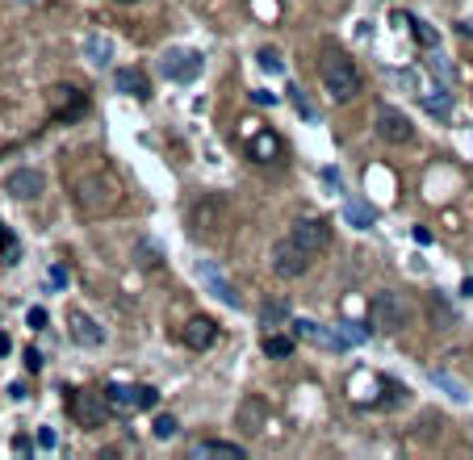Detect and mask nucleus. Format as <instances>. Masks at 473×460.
<instances>
[{
  "instance_id": "2eb2a0df",
  "label": "nucleus",
  "mask_w": 473,
  "mask_h": 460,
  "mask_svg": "<svg viewBox=\"0 0 473 460\" xmlns=\"http://www.w3.org/2000/svg\"><path fill=\"white\" fill-rule=\"evenodd\" d=\"M181 339L189 343L193 352H205V347H214V339H218V322L214 318H193V322H185Z\"/></svg>"
},
{
  "instance_id": "423d86ee",
  "label": "nucleus",
  "mask_w": 473,
  "mask_h": 460,
  "mask_svg": "<svg viewBox=\"0 0 473 460\" xmlns=\"http://www.w3.org/2000/svg\"><path fill=\"white\" fill-rule=\"evenodd\" d=\"M411 301L402 297V293H377L373 301H369V322H373V330H381V335H398L406 322H411Z\"/></svg>"
},
{
  "instance_id": "7c9ffc66",
  "label": "nucleus",
  "mask_w": 473,
  "mask_h": 460,
  "mask_svg": "<svg viewBox=\"0 0 473 460\" xmlns=\"http://www.w3.org/2000/svg\"><path fill=\"white\" fill-rule=\"evenodd\" d=\"M25 322H30V330H47V310H42V306H34V310L25 314Z\"/></svg>"
},
{
  "instance_id": "4be33fe9",
  "label": "nucleus",
  "mask_w": 473,
  "mask_h": 460,
  "mask_svg": "<svg viewBox=\"0 0 473 460\" xmlns=\"http://www.w3.org/2000/svg\"><path fill=\"white\" fill-rule=\"evenodd\" d=\"M394 21H398V25H411V34H415L419 46H427V50H435V46H440L435 30H431L427 21H419V17H411V13H394Z\"/></svg>"
},
{
  "instance_id": "bb28decb",
  "label": "nucleus",
  "mask_w": 473,
  "mask_h": 460,
  "mask_svg": "<svg viewBox=\"0 0 473 460\" xmlns=\"http://www.w3.org/2000/svg\"><path fill=\"white\" fill-rule=\"evenodd\" d=\"M289 100H293V109H297V113H302V117H306V122H319V109H314V100H310V96H306V92L297 88V84H289Z\"/></svg>"
},
{
  "instance_id": "37998d69",
  "label": "nucleus",
  "mask_w": 473,
  "mask_h": 460,
  "mask_svg": "<svg viewBox=\"0 0 473 460\" xmlns=\"http://www.w3.org/2000/svg\"><path fill=\"white\" fill-rule=\"evenodd\" d=\"M461 34H465V38H473V21H461Z\"/></svg>"
},
{
  "instance_id": "6e6552de",
  "label": "nucleus",
  "mask_w": 473,
  "mask_h": 460,
  "mask_svg": "<svg viewBox=\"0 0 473 460\" xmlns=\"http://www.w3.org/2000/svg\"><path fill=\"white\" fill-rule=\"evenodd\" d=\"M268 260H273V272H277V276L293 280V276H302L306 268H310V260H314V255H310L306 247H297V243H293V238L285 234L281 243L273 247V255H268Z\"/></svg>"
},
{
  "instance_id": "f704fd0d",
  "label": "nucleus",
  "mask_w": 473,
  "mask_h": 460,
  "mask_svg": "<svg viewBox=\"0 0 473 460\" xmlns=\"http://www.w3.org/2000/svg\"><path fill=\"white\" fill-rule=\"evenodd\" d=\"M55 444H59V435H55V431H50V427H42V431H38V448H55Z\"/></svg>"
},
{
  "instance_id": "58836bf2",
  "label": "nucleus",
  "mask_w": 473,
  "mask_h": 460,
  "mask_svg": "<svg viewBox=\"0 0 473 460\" xmlns=\"http://www.w3.org/2000/svg\"><path fill=\"white\" fill-rule=\"evenodd\" d=\"M415 243H419V247H427V243H431V230H427V226H415Z\"/></svg>"
},
{
  "instance_id": "6ab92c4d",
  "label": "nucleus",
  "mask_w": 473,
  "mask_h": 460,
  "mask_svg": "<svg viewBox=\"0 0 473 460\" xmlns=\"http://www.w3.org/2000/svg\"><path fill=\"white\" fill-rule=\"evenodd\" d=\"M247 155H251L256 163H268V159L281 155V138L273 134V130H260V134L247 138Z\"/></svg>"
},
{
  "instance_id": "b1692460",
  "label": "nucleus",
  "mask_w": 473,
  "mask_h": 460,
  "mask_svg": "<svg viewBox=\"0 0 473 460\" xmlns=\"http://www.w3.org/2000/svg\"><path fill=\"white\" fill-rule=\"evenodd\" d=\"M431 385H440L452 402H469V389H465L457 376H448V372H435V368H431Z\"/></svg>"
},
{
  "instance_id": "cd10ccee",
  "label": "nucleus",
  "mask_w": 473,
  "mask_h": 460,
  "mask_svg": "<svg viewBox=\"0 0 473 460\" xmlns=\"http://www.w3.org/2000/svg\"><path fill=\"white\" fill-rule=\"evenodd\" d=\"M176 431H181V422H176L172 414H159V418L151 422V435H155V439H172Z\"/></svg>"
},
{
  "instance_id": "a211bd4d",
  "label": "nucleus",
  "mask_w": 473,
  "mask_h": 460,
  "mask_svg": "<svg viewBox=\"0 0 473 460\" xmlns=\"http://www.w3.org/2000/svg\"><path fill=\"white\" fill-rule=\"evenodd\" d=\"M113 84H118V92L139 96V100L151 96V84H147V76H142L139 67H118V71H113Z\"/></svg>"
},
{
  "instance_id": "f8f14e48",
  "label": "nucleus",
  "mask_w": 473,
  "mask_h": 460,
  "mask_svg": "<svg viewBox=\"0 0 473 460\" xmlns=\"http://www.w3.org/2000/svg\"><path fill=\"white\" fill-rule=\"evenodd\" d=\"M235 422L243 427V435H260L264 427H268V402L264 398H243L239 402V410H235Z\"/></svg>"
},
{
  "instance_id": "72a5a7b5",
  "label": "nucleus",
  "mask_w": 473,
  "mask_h": 460,
  "mask_svg": "<svg viewBox=\"0 0 473 460\" xmlns=\"http://www.w3.org/2000/svg\"><path fill=\"white\" fill-rule=\"evenodd\" d=\"M50 284H55V289L67 284V264H55V268H50Z\"/></svg>"
},
{
  "instance_id": "473e14b6",
  "label": "nucleus",
  "mask_w": 473,
  "mask_h": 460,
  "mask_svg": "<svg viewBox=\"0 0 473 460\" xmlns=\"http://www.w3.org/2000/svg\"><path fill=\"white\" fill-rule=\"evenodd\" d=\"M435 314H440V322H452V310H448L440 297H431V318H435Z\"/></svg>"
},
{
  "instance_id": "c9c22d12",
  "label": "nucleus",
  "mask_w": 473,
  "mask_h": 460,
  "mask_svg": "<svg viewBox=\"0 0 473 460\" xmlns=\"http://www.w3.org/2000/svg\"><path fill=\"white\" fill-rule=\"evenodd\" d=\"M25 368H30V372H38V368H42V352H34V347H25Z\"/></svg>"
},
{
  "instance_id": "7ed1b4c3",
  "label": "nucleus",
  "mask_w": 473,
  "mask_h": 460,
  "mask_svg": "<svg viewBox=\"0 0 473 460\" xmlns=\"http://www.w3.org/2000/svg\"><path fill=\"white\" fill-rule=\"evenodd\" d=\"M289 330H293V339H310V343H319V347H327V352H348V347H356V343L365 339V326H356V322L319 326V322H310V318H293Z\"/></svg>"
},
{
  "instance_id": "0eeeda50",
  "label": "nucleus",
  "mask_w": 473,
  "mask_h": 460,
  "mask_svg": "<svg viewBox=\"0 0 473 460\" xmlns=\"http://www.w3.org/2000/svg\"><path fill=\"white\" fill-rule=\"evenodd\" d=\"M113 410H155L159 406V389L155 385H105Z\"/></svg>"
},
{
  "instance_id": "f03ea898",
  "label": "nucleus",
  "mask_w": 473,
  "mask_h": 460,
  "mask_svg": "<svg viewBox=\"0 0 473 460\" xmlns=\"http://www.w3.org/2000/svg\"><path fill=\"white\" fill-rule=\"evenodd\" d=\"M227 226H231V201H227V197L210 192V197H201V201L189 205V234L193 238L218 243V238L227 234Z\"/></svg>"
},
{
  "instance_id": "ddd939ff",
  "label": "nucleus",
  "mask_w": 473,
  "mask_h": 460,
  "mask_svg": "<svg viewBox=\"0 0 473 460\" xmlns=\"http://www.w3.org/2000/svg\"><path fill=\"white\" fill-rule=\"evenodd\" d=\"M197 280H201V284H205V289H210V293H214V297L222 301V306H239V293H235V284H231L227 276L218 272V268H214L210 260H201V264H197Z\"/></svg>"
},
{
  "instance_id": "a18cd8bd",
  "label": "nucleus",
  "mask_w": 473,
  "mask_h": 460,
  "mask_svg": "<svg viewBox=\"0 0 473 460\" xmlns=\"http://www.w3.org/2000/svg\"><path fill=\"white\" fill-rule=\"evenodd\" d=\"M25 4H30V0H25Z\"/></svg>"
},
{
  "instance_id": "ea45409f",
  "label": "nucleus",
  "mask_w": 473,
  "mask_h": 460,
  "mask_svg": "<svg viewBox=\"0 0 473 460\" xmlns=\"http://www.w3.org/2000/svg\"><path fill=\"white\" fill-rule=\"evenodd\" d=\"M30 448H34V444H30L25 435H17V439H13V452H30Z\"/></svg>"
},
{
  "instance_id": "aec40b11",
  "label": "nucleus",
  "mask_w": 473,
  "mask_h": 460,
  "mask_svg": "<svg viewBox=\"0 0 473 460\" xmlns=\"http://www.w3.org/2000/svg\"><path fill=\"white\" fill-rule=\"evenodd\" d=\"M343 218H348V226L369 230L373 222H377V209H373V205H365L360 197H348V201H343Z\"/></svg>"
},
{
  "instance_id": "c756f323",
  "label": "nucleus",
  "mask_w": 473,
  "mask_h": 460,
  "mask_svg": "<svg viewBox=\"0 0 473 460\" xmlns=\"http://www.w3.org/2000/svg\"><path fill=\"white\" fill-rule=\"evenodd\" d=\"M256 59H260V67H264L268 76H281V71H285V59L277 54V50H268V46H264V50H260Z\"/></svg>"
},
{
  "instance_id": "dca6fc26",
  "label": "nucleus",
  "mask_w": 473,
  "mask_h": 460,
  "mask_svg": "<svg viewBox=\"0 0 473 460\" xmlns=\"http://www.w3.org/2000/svg\"><path fill=\"white\" fill-rule=\"evenodd\" d=\"M4 188H8L13 197L30 201V197H38V192H42V172H34V168H17V172L4 180Z\"/></svg>"
},
{
  "instance_id": "5701e85b",
  "label": "nucleus",
  "mask_w": 473,
  "mask_h": 460,
  "mask_svg": "<svg viewBox=\"0 0 473 460\" xmlns=\"http://www.w3.org/2000/svg\"><path fill=\"white\" fill-rule=\"evenodd\" d=\"M84 54H89V63L105 67V63H109V54H113V42H109L105 34H89V38H84Z\"/></svg>"
},
{
  "instance_id": "2f4dec72",
  "label": "nucleus",
  "mask_w": 473,
  "mask_h": 460,
  "mask_svg": "<svg viewBox=\"0 0 473 460\" xmlns=\"http://www.w3.org/2000/svg\"><path fill=\"white\" fill-rule=\"evenodd\" d=\"M289 310H285L281 301H273V306H264V326H273V322H281Z\"/></svg>"
},
{
  "instance_id": "412c9836",
  "label": "nucleus",
  "mask_w": 473,
  "mask_h": 460,
  "mask_svg": "<svg viewBox=\"0 0 473 460\" xmlns=\"http://www.w3.org/2000/svg\"><path fill=\"white\" fill-rule=\"evenodd\" d=\"M193 456H231V460H243L247 452L239 444H227V439H201L193 444Z\"/></svg>"
},
{
  "instance_id": "79ce46f5",
  "label": "nucleus",
  "mask_w": 473,
  "mask_h": 460,
  "mask_svg": "<svg viewBox=\"0 0 473 460\" xmlns=\"http://www.w3.org/2000/svg\"><path fill=\"white\" fill-rule=\"evenodd\" d=\"M461 293H465V297H473V276H465V280H461Z\"/></svg>"
},
{
  "instance_id": "20e7f679",
  "label": "nucleus",
  "mask_w": 473,
  "mask_h": 460,
  "mask_svg": "<svg viewBox=\"0 0 473 460\" xmlns=\"http://www.w3.org/2000/svg\"><path fill=\"white\" fill-rule=\"evenodd\" d=\"M67 414L76 418V427L96 431V427H105L113 418V402H109L105 389H72L67 393Z\"/></svg>"
},
{
  "instance_id": "39448f33",
  "label": "nucleus",
  "mask_w": 473,
  "mask_h": 460,
  "mask_svg": "<svg viewBox=\"0 0 473 460\" xmlns=\"http://www.w3.org/2000/svg\"><path fill=\"white\" fill-rule=\"evenodd\" d=\"M118 197H122L118 180H113V176H101V172H93V176H84V180L76 184V205H80L89 218L109 214V209L118 205Z\"/></svg>"
},
{
  "instance_id": "f257e3e1",
  "label": "nucleus",
  "mask_w": 473,
  "mask_h": 460,
  "mask_svg": "<svg viewBox=\"0 0 473 460\" xmlns=\"http://www.w3.org/2000/svg\"><path fill=\"white\" fill-rule=\"evenodd\" d=\"M319 76H323V88L331 92V100H352L360 92V71H356L352 54L339 50V46H323Z\"/></svg>"
},
{
  "instance_id": "a878e982",
  "label": "nucleus",
  "mask_w": 473,
  "mask_h": 460,
  "mask_svg": "<svg viewBox=\"0 0 473 460\" xmlns=\"http://www.w3.org/2000/svg\"><path fill=\"white\" fill-rule=\"evenodd\" d=\"M264 356H273V360H285V356H293V335H264Z\"/></svg>"
},
{
  "instance_id": "4468645a",
  "label": "nucleus",
  "mask_w": 473,
  "mask_h": 460,
  "mask_svg": "<svg viewBox=\"0 0 473 460\" xmlns=\"http://www.w3.org/2000/svg\"><path fill=\"white\" fill-rule=\"evenodd\" d=\"M50 100H55V117H59V122H76V117L89 113V100H84L76 88H55Z\"/></svg>"
},
{
  "instance_id": "9b49d317",
  "label": "nucleus",
  "mask_w": 473,
  "mask_h": 460,
  "mask_svg": "<svg viewBox=\"0 0 473 460\" xmlns=\"http://www.w3.org/2000/svg\"><path fill=\"white\" fill-rule=\"evenodd\" d=\"M377 134L398 146V142H411L415 130H411V117H406L398 105H377Z\"/></svg>"
},
{
  "instance_id": "a19ab883",
  "label": "nucleus",
  "mask_w": 473,
  "mask_h": 460,
  "mask_svg": "<svg viewBox=\"0 0 473 460\" xmlns=\"http://www.w3.org/2000/svg\"><path fill=\"white\" fill-rule=\"evenodd\" d=\"M8 352H13V339H8V335L0 330V356H8Z\"/></svg>"
},
{
  "instance_id": "c85d7f7f",
  "label": "nucleus",
  "mask_w": 473,
  "mask_h": 460,
  "mask_svg": "<svg viewBox=\"0 0 473 460\" xmlns=\"http://www.w3.org/2000/svg\"><path fill=\"white\" fill-rule=\"evenodd\" d=\"M0 247H4V264H17L21 260V247H17V238H13V230L0 222Z\"/></svg>"
},
{
  "instance_id": "c03bdc74",
  "label": "nucleus",
  "mask_w": 473,
  "mask_h": 460,
  "mask_svg": "<svg viewBox=\"0 0 473 460\" xmlns=\"http://www.w3.org/2000/svg\"><path fill=\"white\" fill-rule=\"evenodd\" d=\"M118 4H135V0H118Z\"/></svg>"
},
{
  "instance_id": "4c0bfd02",
  "label": "nucleus",
  "mask_w": 473,
  "mask_h": 460,
  "mask_svg": "<svg viewBox=\"0 0 473 460\" xmlns=\"http://www.w3.org/2000/svg\"><path fill=\"white\" fill-rule=\"evenodd\" d=\"M323 180L331 184V188H343V180H339V172H335V168H323Z\"/></svg>"
},
{
  "instance_id": "393cba45",
  "label": "nucleus",
  "mask_w": 473,
  "mask_h": 460,
  "mask_svg": "<svg viewBox=\"0 0 473 460\" xmlns=\"http://www.w3.org/2000/svg\"><path fill=\"white\" fill-rule=\"evenodd\" d=\"M423 109L427 113H435V117H448V113H452V96H448L444 88H427L423 92Z\"/></svg>"
},
{
  "instance_id": "f3484780",
  "label": "nucleus",
  "mask_w": 473,
  "mask_h": 460,
  "mask_svg": "<svg viewBox=\"0 0 473 460\" xmlns=\"http://www.w3.org/2000/svg\"><path fill=\"white\" fill-rule=\"evenodd\" d=\"M67 322H72V335H76V343H84V347H96V343H105V330L96 326L84 310H72L67 314Z\"/></svg>"
},
{
  "instance_id": "1a4fd4ad",
  "label": "nucleus",
  "mask_w": 473,
  "mask_h": 460,
  "mask_svg": "<svg viewBox=\"0 0 473 460\" xmlns=\"http://www.w3.org/2000/svg\"><path fill=\"white\" fill-rule=\"evenodd\" d=\"M289 238H293L297 247H306L310 255H319V251L331 247V222H327V218H297V222L289 226Z\"/></svg>"
},
{
  "instance_id": "e433bc0d",
  "label": "nucleus",
  "mask_w": 473,
  "mask_h": 460,
  "mask_svg": "<svg viewBox=\"0 0 473 460\" xmlns=\"http://www.w3.org/2000/svg\"><path fill=\"white\" fill-rule=\"evenodd\" d=\"M251 100H256V105H268V109H273V105H277V92H251Z\"/></svg>"
},
{
  "instance_id": "9d476101",
  "label": "nucleus",
  "mask_w": 473,
  "mask_h": 460,
  "mask_svg": "<svg viewBox=\"0 0 473 460\" xmlns=\"http://www.w3.org/2000/svg\"><path fill=\"white\" fill-rule=\"evenodd\" d=\"M159 71H164L168 80H176V84H193V80L201 76V54H197V50H168V54L159 59Z\"/></svg>"
}]
</instances>
